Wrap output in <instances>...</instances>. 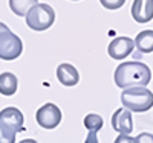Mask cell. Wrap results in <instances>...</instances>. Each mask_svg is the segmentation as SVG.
I'll return each mask as SVG.
<instances>
[{
	"instance_id": "cell-1",
	"label": "cell",
	"mask_w": 153,
	"mask_h": 143,
	"mask_svg": "<svg viewBox=\"0 0 153 143\" xmlns=\"http://www.w3.org/2000/svg\"><path fill=\"white\" fill-rule=\"evenodd\" d=\"M115 84L120 88L146 87L152 81V72L139 61H126L115 69Z\"/></svg>"
},
{
	"instance_id": "cell-2",
	"label": "cell",
	"mask_w": 153,
	"mask_h": 143,
	"mask_svg": "<svg viewBox=\"0 0 153 143\" xmlns=\"http://www.w3.org/2000/svg\"><path fill=\"white\" fill-rule=\"evenodd\" d=\"M121 102L129 111L144 113L153 107V93L146 87L127 88L121 93Z\"/></svg>"
},
{
	"instance_id": "cell-3",
	"label": "cell",
	"mask_w": 153,
	"mask_h": 143,
	"mask_svg": "<svg viewBox=\"0 0 153 143\" xmlns=\"http://www.w3.org/2000/svg\"><path fill=\"white\" fill-rule=\"evenodd\" d=\"M25 18H26L28 28H31L32 31H37V32H42V31L49 29L51 26L54 24L55 11L48 3H37L28 12V15Z\"/></svg>"
},
{
	"instance_id": "cell-4",
	"label": "cell",
	"mask_w": 153,
	"mask_h": 143,
	"mask_svg": "<svg viewBox=\"0 0 153 143\" xmlns=\"http://www.w3.org/2000/svg\"><path fill=\"white\" fill-rule=\"evenodd\" d=\"M23 52V43L20 37L8 29L5 23H0V59H17Z\"/></svg>"
},
{
	"instance_id": "cell-5",
	"label": "cell",
	"mask_w": 153,
	"mask_h": 143,
	"mask_svg": "<svg viewBox=\"0 0 153 143\" xmlns=\"http://www.w3.org/2000/svg\"><path fill=\"white\" fill-rule=\"evenodd\" d=\"M63 114L61 110L55 105V103H45L43 107H40L35 113V120L45 129H54L61 123Z\"/></svg>"
},
{
	"instance_id": "cell-6",
	"label": "cell",
	"mask_w": 153,
	"mask_h": 143,
	"mask_svg": "<svg viewBox=\"0 0 153 143\" xmlns=\"http://www.w3.org/2000/svg\"><path fill=\"white\" fill-rule=\"evenodd\" d=\"M133 49H135V40L129 37H117L110 41L107 47V54L113 59H124L126 56L132 54Z\"/></svg>"
},
{
	"instance_id": "cell-7",
	"label": "cell",
	"mask_w": 153,
	"mask_h": 143,
	"mask_svg": "<svg viewBox=\"0 0 153 143\" xmlns=\"http://www.w3.org/2000/svg\"><path fill=\"white\" fill-rule=\"evenodd\" d=\"M0 123L8 126L14 133L25 131V117L23 113L16 107H6L0 111Z\"/></svg>"
},
{
	"instance_id": "cell-8",
	"label": "cell",
	"mask_w": 153,
	"mask_h": 143,
	"mask_svg": "<svg viewBox=\"0 0 153 143\" xmlns=\"http://www.w3.org/2000/svg\"><path fill=\"white\" fill-rule=\"evenodd\" d=\"M112 128L120 134H127L129 136L133 131V117H132V111L127 108H118L113 113L112 119H110Z\"/></svg>"
},
{
	"instance_id": "cell-9",
	"label": "cell",
	"mask_w": 153,
	"mask_h": 143,
	"mask_svg": "<svg viewBox=\"0 0 153 143\" xmlns=\"http://www.w3.org/2000/svg\"><path fill=\"white\" fill-rule=\"evenodd\" d=\"M132 17L138 23H147L153 18V0H133Z\"/></svg>"
},
{
	"instance_id": "cell-10",
	"label": "cell",
	"mask_w": 153,
	"mask_h": 143,
	"mask_svg": "<svg viewBox=\"0 0 153 143\" xmlns=\"http://www.w3.org/2000/svg\"><path fill=\"white\" fill-rule=\"evenodd\" d=\"M57 79L60 81V84L66 85V87H74L78 84L80 81V75L72 64L68 62H61L57 67Z\"/></svg>"
},
{
	"instance_id": "cell-11",
	"label": "cell",
	"mask_w": 153,
	"mask_h": 143,
	"mask_svg": "<svg viewBox=\"0 0 153 143\" xmlns=\"http://www.w3.org/2000/svg\"><path fill=\"white\" fill-rule=\"evenodd\" d=\"M17 87H19V81L14 73L11 72L0 73V95L12 96L17 92Z\"/></svg>"
},
{
	"instance_id": "cell-12",
	"label": "cell",
	"mask_w": 153,
	"mask_h": 143,
	"mask_svg": "<svg viewBox=\"0 0 153 143\" xmlns=\"http://www.w3.org/2000/svg\"><path fill=\"white\" fill-rule=\"evenodd\" d=\"M135 47L141 54H152L153 52V31H141L135 38Z\"/></svg>"
},
{
	"instance_id": "cell-13",
	"label": "cell",
	"mask_w": 153,
	"mask_h": 143,
	"mask_svg": "<svg viewBox=\"0 0 153 143\" xmlns=\"http://www.w3.org/2000/svg\"><path fill=\"white\" fill-rule=\"evenodd\" d=\"M38 3V0H9V8L19 17H26L28 12Z\"/></svg>"
},
{
	"instance_id": "cell-14",
	"label": "cell",
	"mask_w": 153,
	"mask_h": 143,
	"mask_svg": "<svg viewBox=\"0 0 153 143\" xmlns=\"http://www.w3.org/2000/svg\"><path fill=\"white\" fill-rule=\"evenodd\" d=\"M104 125V120L103 117H101L100 114H95V113H91V114H87L86 117H84V126L89 129V131H100L101 128H103Z\"/></svg>"
},
{
	"instance_id": "cell-15",
	"label": "cell",
	"mask_w": 153,
	"mask_h": 143,
	"mask_svg": "<svg viewBox=\"0 0 153 143\" xmlns=\"http://www.w3.org/2000/svg\"><path fill=\"white\" fill-rule=\"evenodd\" d=\"M16 134L17 133L0 123V143H16Z\"/></svg>"
},
{
	"instance_id": "cell-16",
	"label": "cell",
	"mask_w": 153,
	"mask_h": 143,
	"mask_svg": "<svg viewBox=\"0 0 153 143\" xmlns=\"http://www.w3.org/2000/svg\"><path fill=\"white\" fill-rule=\"evenodd\" d=\"M100 3L106 9H112L113 11V9H120L126 3V0H100Z\"/></svg>"
},
{
	"instance_id": "cell-17",
	"label": "cell",
	"mask_w": 153,
	"mask_h": 143,
	"mask_svg": "<svg viewBox=\"0 0 153 143\" xmlns=\"http://www.w3.org/2000/svg\"><path fill=\"white\" fill-rule=\"evenodd\" d=\"M135 143H153V134L150 133H141L135 137Z\"/></svg>"
},
{
	"instance_id": "cell-18",
	"label": "cell",
	"mask_w": 153,
	"mask_h": 143,
	"mask_svg": "<svg viewBox=\"0 0 153 143\" xmlns=\"http://www.w3.org/2000/svg\"><path fill=\"white\" fill-rule=\"evenodd\" d=\"M113 143H135V139L127 134H118V137L115 139Z\"/></svg>"
},
{
	"instance_id": "cell-19",
	"label": "cell",
	"mask_w": 153,
	"mask_h": 143,
	"mask_svg": "<svg viewBox=\"0 0 153 143\" xmlns=\"http://www.w3.org/2000/svg\"><path fill=\"white\" fill-rule=\"evenodd\" d=\"M84 143H98V137H97V133L95 131H89Z\"/></svg>"
},
{
	"instance_id": "cell-20",
	"label": "cell",
	"mask_w": 153,
	"mask_h": 143,
	"mask_svg": "<svg viewBox=\"0 0 153 143\" xmlns=\"http://www.w3.org/2000/svg\"><path fill=\"white\" fill-rule=\"evenodd\" d=\"M20 143H38L37 140H34V139H23Z\"/></svg>"
},
{
	"instance_id": "cell-21",
	"label": "cell",
	"mask_w": 153,
	"mask_h": 143,
	"mask_svg": "<svg viewBox=\"0 0 153 143\" xmlns=\"http://www.w3.org/2000/svg\"><path fill=\"white\" fill-rule=\"evenodd\" d=\"M74 2H76V0H74Z\"/></svg>"
}]
</instances>
